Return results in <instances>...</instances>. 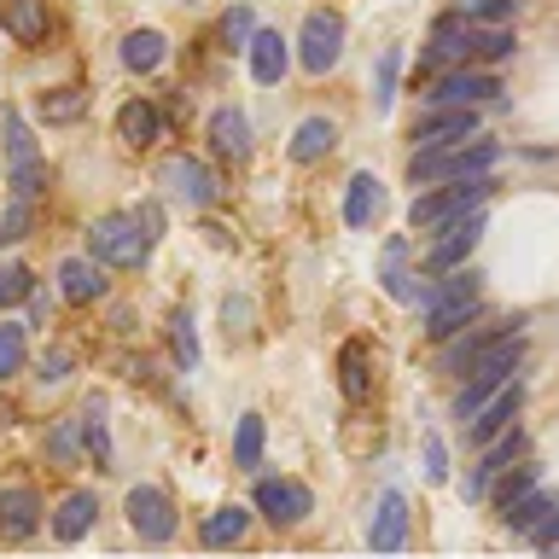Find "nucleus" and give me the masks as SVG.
I'll list each match as a JSON object with an SVG mask.
<instances>
[{"label": "nucleus", "mask_w": 559, "mask_h": 559, "mask_svg": "<svg viewBox=\"0 0 559 559\" xmlns=\"http://www.w3.org/2000/svg\"><path fill=\"white\" fill-rule=\"evenodd\" d=\"M157 181L169 187V199H181L187 210H210L222 199V181H216V169L199 164V157H187V152H175L164 157V169H157Z\"/></svg>", "instance_id": "nucleus-12"}, {"label": "nucleus", "mask_w": 559, "mask_h": 559, "mask_svg": "<svg viewBox=\"0 0 559 559\" xmlns=\"http://www.w3.org/2000/svg\"><path fill=\"white\" fill-rule=\"evenodd\" d=\"M414 152H437V146H466L478 140V111L472 105H443V111H426L414 117Z\"/></svg>", "instance_id": "nucleus-13"}, {"label": "nucleus", "mask_w": 559, "mask_h": 559, "mask_svg": "<svg viewBox=\"0 0 559 559\" xmlns=\"http://www.w3.org/2000/svg\"><path fill=\"white\" fill-rule=\"evenodd\" d=\"M251 35H257L251 7H234V12L222 17V41H227V47H251Z\"/></svg>", "instance_id": "nucleus-40"}, {"label": "nucleus", "mask_w": 559, "mask_h": 559, "mask_svg": "<svg viewBox=\"0 0 559 559\" xmlns=\"http://www.w3.org/2000/svg\"><path fill=\"white\" fill-rule=\"evenodd\" d=\"M489 192H496V181H489V175L426 187V192H414V204H408V227H414V234H443L449 222H466L472 210H484Z\"/></svg>", "instance_id": "nucleus-4"}, {"label": "nucleus", "mask_w": 559, "mask_h": 559, "mask_svg": "<svg viewBox=\"0 0 559 559\" xmlns=\"http://www.w3.org/2000/svg\"><path fill=\"white\" fill-rule=\"evenodd\" d=\"M426 478H431V484L449 478V454H443V443H437V437H426Z\"/></svg>", "instance_id": "nucleus-45"}, {"label": "nucleus", "mask_w": 559, "mask_h": 559, "mask_svg": "<svg viewBox=\"0 0 559 559\" xmlns=\"http://www.w3.org/2000/svg\"><path fill=\"white\" fill-rule=\"evenodd\" d=\"M519 408H524V384L513 379V384H507V391H496V396H489L478 414H472L466 437H472V443H478V449H484V443H496L501 431H513V426H519Z\"/></svg>", "instance_id": "nucleus-19"}, {"label": "nucleus", "mask_w": 559, "mask_h": 559, "mask_svg": "<svg viewBox=\"0 0 559 559\" xmlns=\"http://www.w3.org/2000/svg\"><path fill=\"white\" fill-rule=\"evenodd\" d=\"M59 292L70 297V304H99L105 297V262H94V257H64L59 262Z\"/></svg>", "instance_id": "nucleus-22"}, {"label": "nucleus", "mask_w": 559, "mask_h": 559, "mask_svg": "<svg viewBox=\"0 0 559 559\" xmlns=\"http://www.w3.org/2000/svg\"><path fill=\"white\" fill-rule=\"evenodd\" d=\"M292 41L280 29H257L251 35V47H245V59H251V76L262 82V87H274L280 76H286V64H292V52H286Z\"/></svg>", "instance_id": "nucleus-24"}, {"label": "nucleus", "mask_w": 559, "mask_h": 559, "mask_svg": "<svg viewBox=\"0 0 559 559\" xmlns=\"http://www.w3.org/2000/svg\"><path fill=\"white\" fill-rule=\"evenodd\" d=\"M24 227H29V199H12L7 222H0V239H24Z\"/></svg>", "instance_id": "nucleus-44"}, {"label": "nucleus", "mask_w": 559, "mask_h": 559, "mask_svg": "<svg viewBox=\"0 0 559 559\" xmlns=\"http://www.w3.org/2000/svg\"><path fill=\"white\" fill-rule=\"evenodd\" d=\"M262 449H269V426H262V414H245L234 426V466L239 472H257L262 466Z\"/></svg>", "instance_id": "nucleus-32"}, {"label": "nucleus", "mask_w": 559, "mask_h": 559, "mask_svg": "<svg viewBox=\"0 0 559 559\" xmlns=\"http://www.w3.org/2000/svg\"><path fill=\"white\" fill-rule=\"evenodd\" d=\"M82 449L94 454V466L111 461V437H105V402H99V396L82 408Z\"/></svg>", "instance_id": "nucleus-34"}, {"label": "nucleus", "mask_w": 559, "mask_h": 559, "mask_svg": "<svg viewBox=\"0 0 559 559\" xmlns=\"http://www.w3.org/2000/svg\"><path fill=\"white\" fill-rule=\"evenodd\" d=\"M379 210H384V181L373 169H356V175H349V187H344V222L361 234V227L379 222Z\"/></svg>", "instance_id": "nucleus-20"}, {"label": "nucleus", "mask_w": 559, "mask_h": 559, "mask_svg": "<svg viewBox=\"0 0 559 559\" xmlns=\"http://www.w3.org/2000/svg\"><path fill=\"white\" fill-rule=\"evenodd\" d=\"M496 94H501V76H496V70L461 64V70H443V76H431L426 105H431V111H443V105H472V111H478V105L496 99Z\"/></svg>", "instance_id": "nucleus-11"}, {"label": "nucleus", "mask_w": 559, "mask_h": 559, "mask_svg": "<svg viewBox=\"0 0 559 559\" xmlns=\"http://www.w3.org/2000/svg\"><path fill=\"white\" fill-rule=\"evenodd\" d=\"M76 443H82V414L76 419H59V431H52V461L70 466V461H76Z\"/></svg>", "instance_id": "nucleus-42"}, {"label": "nucleus", "mask_w": 559, "mask_h": 559, "mask_svg": "<svg viewBox=\"0 0 559 559\" xmlns=\"http://www.w3.org/2000/svg\"><path fill=\"white\" fill-rule=\"evenodd\" d=\"M41 117L47 122H70V117H82V94H76V87H59V94H41Z\"/></svg>", "instance_id": "nucleus-43"}, {"label": "nucleus", "mask_w": 559, "mask_h": 559, "mask_svg": "<svg viewBox=\"0 0 559 559\" xmlns=\"http://www.w3.org/2000/svg\"><path fill=\"white\" fill-rule=\"evenodd\" d=\"M122 513H129V531H134L140 542H152V548L181 531L175 496H169V489H157V484H134V489H129V501H122Z\"/></svg>", "instance_id": "nucleus-7"}, {"label": "nucleus", "mask_w": 559, "mask_h": 559, "mask_svg": "<svg viewBox=\"0 0 559 559\" xmlns=\"http://www.w3.org/2000/svg\"><path fill=\"white\" fill-rule=\"evenodd\" d=\"M338 59H344V17L338 12H309L304 29H297V64H304L309 76H326Z\"/></svg>", "instance_id": "nucleus-9"}, {"label": "nucleus", "mask_w": 559, "mask_h": 559, "mask_svg": "<svg viewBox=\"0 0 559 559\" xmlns=\"http://www.w3.org/2000/svg\"><path fill=\"white\" fill-rule=\"evenodd\" d=\"M0 29L17 47H35L47 35V0H0Z\"/></svg>", "instance_id": "nucleus-27"}, {"label": "nucleus", "mask_w": 559, "mask_h": 559, "mask_svg": "<svg viewBox=\"0 0 559 559\" xmlns=\"http://www.w3.org/2000/svg\"><path fill=\"white\" fill-rule=\"evenodd\" d=\"M554 507H559V501H554V489H548V484H536V489H524V496H519L513 507H507V513H496V519L507 524V531H519V536H531V531H536V524H542V519H548V513H554Z\"/></svg>", "instance_id": "nucleus-30"}, {"label": "nucleus", "mask_w": 559, "mask_h": 559, "mask_svg": "<svg viewBox=\"0 0 559 559\" xmlns=\"http://www.w3.org/2000/svg\"><path fill=\"white\" fill-rule=\"evenodd\" d=\"M513 29L507 24H478V47H472V59H484V64H501V59H513Z\"/></svg>", "instance_id": "nucleus-36"}, {"label": "nucleus", "mask_w": 559, "mask_h": 559, "mask_svg": "<svg viewBox=\"0 0 559 559\" xmlns=\"http://www.w3.org/2000/svg\"><path fill=\"white\" fill-rule=\"evenodd\" d=\"M367 548L373 554L408 548V496L402 489H379L373 513H367Z\"/></svg>", "instance_id": "nucleus-17"}, {"label": "nucleus", "mask_w": 559, "mask_h": 559, "mask_svg": "<svg viewBox=\"0 0 559 559\" xmlns=\"http://www.w3.org/2000/svg\"><path fill=\"white\" fill-rule=\"evenodd\" d=\"M519 367H524V338H519V332H501V338L466 367L461 391H454V419H472L496 391H507V384L519 379Z\"/></svg>", "instance_id": "nucleus-3"}, {"label": "nucleus", "mask_w": 559, "mask_h": 559, "mask_svg": "<svg viewBox=\"0 0 559 559\" xmlns=\"http://www.w3.org/2000/svg\"><path fill=\"white\" fill-rule=\"evenodd\" d=\"M64 373H70V356H64V349H52V356L41 361V379H47V384H59Z\"/></svg>", "instance_id": "nucleus-46"}, {"label": "nucleus", "mask_w": 559, "mask_h": 559, "mask_svg": "<svg viewBox=\"0 0 559 559\" xmlns=\"http://www.w3.org/2000/svg\"><path fill=\"white\" fill-rule=\"evenodd\" d=\"M157 245V210H111L87 227V257L105 269H146Z\"/></svg>", "instance_id": "nucleus-1"}, {"label": "nucleus", "mask_w": 559, "mask_h": 559, "mask_svg": "<svg viewBox=\"0 0 559 559\" xmlns=\"http://www.w3.org/2000/svg\"><path fill=\"white\" fill-rule=\"evenodd\" d=\"M169 349H175V361H181L187 373L199 367V332H192V314H175L169 321Z\"/></svg>", "instance_id": "nucleus-38"}, {"label": "nucleus", "mask_w": 559, "mask_h": 559, "mask_svg": "<svg viewBox=\"0 0 559 559\" xmlns=\"http://www.w3.org/2000/svg\"><path fill=\"white\" fill-rule=\"evenodd\" d=\"M24 361H29V326L0 321V379L24 373Z\"/></svg>", "instance_id": "nucleus-33"}, {"label": "nucleus", "mask_w": 559, "mask_h": 559, "mask_svg": "<svg viewBox=\"0 0 559 559\" xmlns=\"http://www.w3.org/2000/svg\"><path fill=\"white\" fill-rule=\"evenodd\" d=\"M396 70H402V52L384 47L379 52V76H373V105L379 111H391V99H396Z\"/></svg>", "instance_id": "nucleus-39"}, {"label": "nucleus", "mask_w": 559, "mask_h": 559, "mask_svg": "<svg viewBox=\"0 0 559 559\" xmlns=\"http://www.w3.org/2000/svg\"><path fill=\"white\" fill-rule=\"evenodd\" d=\"M0 134H7V181H12V199H35V192L47 187V157H41V146H35L24 111H12V105H7Z\"/></svg>", "instance_id": "nucleus-6"}, {"label": "nucleus", "mask_w": 559, "mask_h": 559, "mask_svg": "<svg viewBox=\"0 0 559 559\" xmlns=\"http://www.w3.org/2000/svg\"><path fill=\"white\" fill-rule=\"evenodd\" d=\"M164 59H169V41L157 29H129V35H122V64L140 70V76H152Z\"/></svg>", "instance_id": "nucleus-31"}, {"label": "nucleus", "mask_w": 559, "mask_h": 559, "mask_svg": "<svg viewBox=\"0 0 559 559\" xmlns=\"http://www.w3.org/2000/svg\"><path fill=\"white\" fill-rule=\"evenodd\" d=\"M472 47H478V24H472L466 12H449V17H437L431 35H426V47H419V64L426 70H461L472 64Z\"/></svg>", "instance_id": "nucleus-8"}, {"label": "nucleus", "mask_w": 559, "mask_h": 559, "mask_svg": "<svg viewBox=\"0 0 559 559\" xmlns=\"http://www.w3.org/2000/svg\"><path fill=\"white\" fill-rule=\"evenodd\" d=\"M47 524V501H41V489H29V484H0V536L7 542H24L35 536Z\"/></svg>", "instance_id": "nucleus-18"}, {"label": "nucleus", "mask_w": 559, "mask_h": 559, "mask_svg": "<svg viewBox=\"0 0 559 559\" xmlns=\"http://www.w3.org/2000/svg\"><path fill=\"white\" fill-rule=\"evenodd\" d=\"M426 338L443 344L454 332H466L472 321H484V274L478 269H454L437 286H426Z\"/></svg>", "instance_id": "nucleus-2"}, {"label": "nucleus", "mask_w": 559, "mask_h": 559, "mask_svg": "<svg viewBox=\"0 0 559 559\" xmlns=\"http://www.w3.org/2000/svg\"><path fill=\"white\" fill-rule=\"evenodd\" d=\"M501 332H519V321H472L466 332H454V338H443V344H437V373L466 379V367L478 361L484 349L501 338Z\"/></svg>", "instance_id": "nucleus-14"}, {"label": "nucleus", "mask_w": 559, "mask_h": 559, "mask_svg": "<svg viewBox=\"0 0 559 559\" xmlns=\"http://www.w3.org/2000/svg\"><path fill=\"white\" fill-rule=\"evenodd\" d=\"M251 507H257V519L274 524V531H297V524L314 513V496H309V484H297V478H262Z\"/></svg>", "instance_id": "nucleus-10"}, {"label": "nucleus", "mask_w": 559, "mask_h": 559, "mask_svg": "<svg viewBox=\"0 0 559 559\" xmlns=\"http://www.w3.org/2000/svg\"><path fill=\"white\" fill-rule=\"evenodd\" d=\"M524 454H531V437H524L519 426H513V431H501L496 443H484L478 466H472V478L461 484V496H466V501H484V496H489V484H496L501 472H513Z\"/></svg>", "instance_id": "nucleus-15"}, {"label": "nucleus", "mask_w": 559, "mask_h": 559, "mask_svg": "<svg viewBox=\"0 0 559 559\" xmlns=\"http://www.w3.org/2000/svg\"><path fill=\"white\" fill-rule=\"evenodd\" d=\"M478 239H484V210H472L466 222H449L443 234H431V245H426V274L466 269V257L478 251Z\"/></svg>", "instance_id": "nucleus-16"}, {"label": "nucleus", "mask_w": 559, "mask_h": 559, "mask_svg": "<svg viewBox=\"0 0 559 559\" xmlns=\"http://www.w3.org/2000/svg\"><path fill=\"white\" fill-rule=\"evenodd\" d=\"M29 297H35V274L24 262H0V309H17Z\"/></svg>", "instance_id": "nucleus-35"}, {"label": "nucleus", "mask_w": 559, "mask_h": 559, "mask_svg": "<svg viewBox=\"0 0 559 559\" xmlns=\"http://www.w3.org/2000/svg\"><path fill=\"white\" fill-rule=\"evenodd\" d=\"M117 134L129 140L134 152H146V146H157V140H164V111H157L152 99H129L117 111Z\"/></svg>", "instance_id": "nucleus-26"}, {"label": "nucleus", "mask_w": 559, "mask_h": 559, "mask_svg": "<svg viewBox=\"0 0 559 559\" xmlns=\"http://www.w3.org/2000/svg\"><path fill=\"white\" fill-rule=\"evenodd\" d=\"M94 524H99V496H94V489H70V496L59 501V513H52V536H59V542H82Z\"/></svg>", "instance_id": "nucleus-25"}, {"label": "nucleus", "mask_w": 559, "mask_h": 559, "mask_svg": "<svg viewBox=\"0 0 559 559\" xmlns=\"http://www.w3.org/2000/svg\"><path fill=\"white\" fill-rule=\"evenodd\" d=\"M536 484H542V466H536V461H519V466L501 478V489H496V513H507V507H513L524 489H536Z\"/></svg>", "instance_id": "nucleus-37"}, {"label": "nucleus", "mask_w": 559, "mask_h": 559, "mask_svg": "<svg viewBox=\"0 0 559 559\" xmlns=\"http://www.w3.org/2000/svg\"><path fill=\"white\" fill-rule=\"evenodd\" d=\"M472 24H513V0H461Z\"/></svg>", "instance_id": "nucleus-41"}, {"label": "nucleus", "mask_w": 559, "mask_h": 559, "mask_svg": "<svg viewBox=\"0 0 559 559\" xmlns=\"http://www.w3.org/2000/svg\"><path fill=\"white\" fill-rule=\"evenodd\" d=\"M210 152H216V157H234V164H245V157H251V122H245V111H234V105L210 111Z\"/></svg>", "instance_id": "nucleus-23"}, {"label": "nucleus", "mask_w": 559, "mask_h": 559, "mask_svg": "<svg viewBox=\"0 0 559 559\" xmlns=\"http://www.w3.org/2000/svg\"><path fill=\"white\" fill-rule=\"evenodd\" d=\"M332 146H338V129H332V122L326 117H304V122H297V134H292V164H321V157L332 152Z\"/></svg>", "instance_id": "nucleus-29"}, {"label": "nucleus", "mask_w": 559, "mask_h": 559, "mask_svg": "<svg viewBox=\"0 0 559 559\" xmlns=\"http://www.w3.org/2000/svg\"><path fill=\"white\" fill-rule=\"evenodd\" d=\"M338 391H344V402H367V396H373V361H367L361 338H349L338 349Z\"/></svg>", "instance_id": "nucleus-28"}, {"label": "nucleus", "mask_w": 559, "mask_h": 559, "mask_svg": "<svg viewBox=\"0 0 559 559\" xmlns=\"http://www.w3.org/2000/svg\"><path fill=\"white\" fill-rule=\"evenodd\" d=\"M251 519H257V507L227 501V507H216V513H204L199 542H204V548H239V542L251 536Z\"/></svg>", "instance_id": "nucleus-21"}, {"label": "nucleus", "mask_w": 559, "mask_h": 559, "mask_svg": "<svg viewBox=\"0 0 559 559\" xmlns=\"http://www.w3.org/2000/svg\"><path fill=\"white\" fill-rule=\"evenodd\" d=\"M501 146L496 140H466V146H437V152H414L408 157V187H443V181H472V175H489L496 169Z\"/></svg>", "instance_id": "nucleus-5"}]
</instances>
